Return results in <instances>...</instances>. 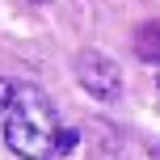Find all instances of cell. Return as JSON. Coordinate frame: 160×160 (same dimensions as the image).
<instances>
[{
	"label": "cell",
	"instance_id": "cell-1",
	"mask_svg": "<svg viewBox=\"0 0 160 160\" xmlns=\"http://www.w3.org/2000/svg\"><path fill=\"white\" fill-rule=\"evenodd\" d=\"M0 127H4V148L21 160H51L55 143H59V131H63L51 97L30 80L13 84V97L0 114Z\"/></svg>",
	"mask_w": 160,
	"mask_h": 160
},
{
	"label": "cell",
	"instance_id": "cell-2",
	"mask_svg": "<svg viewBox=\"0 0 160 160\" xmlns=\"http://www.w3.org/2000/svg\"><path fill=\"white\" fill-rule=\"evenodd\" d=\"M76 80L97 97V101H114V97H118V88H122L118 63H114V59H105L101 51H84V55L76 59Z\"/></svg>",
	"mask_w": 160,
	"mask_h": 160
},
{
	"label": "cell",
	"instance_id": "cell-3",
	"mask_svg": "<svg viewBox=\"0 0 160 160\" xmlns=\"http://www.w3.org/2000/svg\"><path fill=\"white\" fill-rule=\"evenodd\" d=\"M135 55L143 59V63L160 68V21H148L143 30L135 34Z\"/></svg>",
	"mask_w": 160,
	"mask_h": 160
},
{
	"label": "cell",
	"instance_id": "cell-4",
	"mask_svg": "<svg viewBox=\"0 0 160 160\" xmlns=\"http://www.w3.org/2000/svg\"><path fill=\"white\" fill-rule=\"evenodd\" d=\"M76 139H80L76 131H68V127H63V131H59V143H55V156H63V152H72V148H76Z\"/></svg>",
	"mask_w": 160,
	"mask_h": 160
},
{
	"label": "cell",
	"instance_id": "cell-5",
	"mask_svg": "<svg viewBox=\"0 0 160 160\" xmlns=\"http://www.w3.org/2000/svg\"><path fill=\"white\" fill-rule=\"evenodd\" d=\"M13 84H17V80H4V76H0V114H4L8 97H13Z\"/></svg>",
	"mask_w": 160,
	"mask_h": 160
},
{
	"label": "cell",
	"instance_id": "cell-6",
	"mask_svg": "<svg viewBox=\"0 0 160 160\" xmlns=\"http://www.w3.org/2000/svg\"><path fill=\"white\" fill-rule=\"evenodd\" d=\"M156 84H160V76H156Z\"/></svg>",
	"mask_w": 160,
	"mask_h": 160
},
{
	"label": "cell",
	"instance_id": "cell-7",
	"mask_svg": "<svg viewBox=\"0 0 160 160\" xmlns=\"http://www.w3.org/2000/svg\"><path fill=\"white\" fill-rule=\"evenodd\" d=\"M38 4H42V0H38Z\"/></svg>",
	"mask_w": 160,
	"mask_h": 160
}]
</instances>
